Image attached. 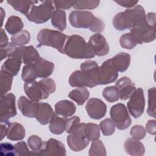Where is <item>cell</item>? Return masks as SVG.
Listing matches in <instances>:
<instances>
[{
  "label": "cell",
  "instance_id": "1",
  "mask_svg": "<svg viewBox=\"0 0 156 156\" xmlns=\"http://www.w3.org/2000/svg\"><path fill=\"white\" fill-rule=\"evenodd\" d=\"M98 63L93 60H87L80 65V71L73 72L69 78V84L73 87L93 88L98 85Z\"/></svg>",
  "mask_w": 156,
  "mask_h": 156
},
{
  "label": "cell",
  "instance_id": "2",
  "mask_svg": "<svg viewBox=\"0 0 156 156\" xmlns=\"http://www.w3.org/2000/svg\"><path fill=\"white\" fill-rule=\"evenodd\" d=\"M71 25L76 28L89 29L94 32H101L105 28L104 23L87 10H74L69 15Z\"/></svg>",
  "mask_w": 156,
  "mask_h": 156
},
{
  "label": "cell",
  "instance_id": "3",
  "mask_svg": "<svg viewBox=\"0 0 156 156\" xmlns=\"http://www.w3.org/2000/svg\"><path fill=\"white\" fill-rule=\"evenodd\" d=\"M63 50L65 54L75 59L91 58L95 56L90 44L83 37L76 34L68 37Z\"/></svg>",
  "mask_w": 156,
  "mask_h": 156
},
{
  "label": "cell",
  "instance_id": "4",
  "mask_svg": "<svg viewBox=\"0 0 156 156\" xmlns=\"http://www.w3.org/2000/svg\"><path fill=\"white\" fill-rule=\"evenodd\" d=\"M145 15L144 8L140 5H136L132 9L117 13L113 18V24L118 30L132 29Z\"/></svg>",
  "mask_w": 156,
  "mask_h": 156
},
{
  "label": "cell",
  "instance_id": "5",
  "mask_svg": "<svg viewBox=\"0 0 156 156\" xmlns=\"http://www.w3.org/2000/svg\"><path fill=\"white\" fill-rule=\"evenodd\" d=\"M68 36L55 30L41 29L37 35L38 46H48L55 48L62 54H64V46Z\"/></svg>",
  "mask_w": 156,
  "mask_h": 156
},
{
  "label": "cell",
  "instance_id": "6",
  "mask_svg": "<svg viewBox=\"0 0 156 156\" xmlns=\"http://www.w3.org/2000/svg\"><path fill=\"white\" fill-rule=\"evenodd\" d=\"M52 1H40L38 5H32L26 15L29 21L36 24H42L48 21L54 12V7Z\"/></svg>",
  "mask_w": 156,
  "mask_h": 156
},
{
  "label": "cell",
  "instance_id": "7",
  "mask_svg": "<svg viewBox=\"0 0 156 156\" xmlns=\"http://www.w3.org/2000/svg\"><path fill=\"white\" fill-rule=\"evenodd\" d=\"M130 34L136 44L149 43L155 39V25L148 23L144 17L130 29Z\"/></svg>",
  "mask_w": 156,
  "mask_h": 156
},
{
  "label": "cell",
  "instance_id": "8",
  "mask_svg": "<svg viewBox=\"0 0 156 156\" xmlns=\"http://www.w3.org/2000/svg\"><path fill=\"white\" fill-rule=\"evenodd\" d=\"M85 123L78 124L69 133L66 140L69 147L74 152L80 151L90 143V140L87 138L84 128Z\"/></svg>",
  "mask_w": 156,
  "mask_h": 156
},
{
  "label": "cell",
  "instance_id": "9",
  "mask_svg": "<svg viewBox=\"0 0 156 156\" xmlns=\"http://www.w3.org/2000/svg\"><path fill=\"white\" fill-rule=\"evenodd\" d=\"M112 120L119 130H125L131 124V118L126 107L121 103L112 107L110 111Z\"/></svg>",
  "mask_w": 156,
  "mask_h": 156
},
{
  "label": "cell",
  "instance_id": "10",
  "mask_svg": "<svg viewBox=\"0 0 156 156\" xmlns=\"http://www.w3.org/2000/svg\"><path fill=\"white\" fill-rule=\"evenodd\" d=\"M35 155H66V149L64 144L60 141L50 138L43 143L41 147L36 152H31Z\"/></svg>",
  "mask_w": 156,
  "mask_h": 156
},
{
  "label": "cell",
  "instance_id": "11",
  "mask_svg": "<svg viewBox=\"0 0 156 156\" xmlns=\"http://www.w3.org/2000/svg\"><path fill=\"white\" fill-rule=\"evenodd\" d=\"M127 107L129 112L133 118H138L141 116L145 107V99L143 90L141 88L136 89L132 94L127 102Z\"/></svg>",
  "mask_w": 156,
  "mask_h": 156
},
{
  "label": "cell",
  "instance_id": "12",
  "mask_svg": "<svg viewBox=\"0 0 156 156\" xmlns=\"http://www.w3.org/2000/svg\"><path fill=\"white\" fill-rule=\"evenodd\" d=\"M16 115L15 96L11 93L1 96L0 99V121H8Z\"/></svg>",
  "mask_w": 156,
  "mask_h": 156
},
{
  "label": "cell",
  "instance_id": "13",
  "mask_svg": "<svg viewBox=\"0 0 156 156\" xmlns=\"http://www.w3.org/2000/svg\"><path fill=\"white\" fill-rule=\"evenodd\" d=\"M24 90L29 99L34 102L47 99L49 96V92L40 81L26 82L24 85Z\"/></svg>",
  "mask_w": 156,
  "mask_h": 156
},
{
  "label": "cell",
  "instance_id": "14",
  "mask_svg": "<svg viewBox=\"0 0 156 156\" xmlns=\"http://www.w3.org/2000/svg\"><path fill=\"white\" fill-rule=\"evenodd\" d=\"M118 71L111 62L110 58L105 61L98 69V85H106L116 81Z\"/></svg>",
  "mask_w": 156,
  "mask_h": 156
},
{
  "label": "cell",
  "instance_id": "15",
  "mask_svg": "<svg viewBox=\"0 0 156 156\" xmlns=\"http://www.w3.org/2000/svg\"><path fill=\"white\" fill-rule=\"evenodd\" d=\"M87 112L91 118L99 119L106 113L107 106L101 99L98 98L90 99L85 105Z\"/></svg>",
  "mask_w": 156,
  "mask_h": 156
},
{
  "label": "cell",
  "instance_id": "16",
  "mask_svg": "<svg viewBox=\"0 0 156 156\" xmlns=\"http://www.w3.org/2000/svg\"><path fill=\"white\" fill-rule=\"evenodd\" d=\"M88 43L91 46L95 55L104 56L109 52V46L105 38L99 33L93 35L90 38Z\"/></svg>",
  "mask_w": 156,
  "mask_h": 156
},
{
  "label": "cell",
  "instance_id": "17",
  "mask_svg": "<svg viewBox=\"0 0 156 156\" xmlns=\"http://www.w3.org/2000/svg\"><path fill=\"white\" fill-rule=\"evenodd\" d=\"M118 90L119 96L121 100H126L132 96L136 90V87L132 80L127 77H122L116 83Z\"/></svg>",
  "mask_w": 156,
  "mask_h": 156
},
{
  "label": "cell",
  "instance_id": "18",
  "mask_svg": "<svg viewBox=\"0 0 156 156\" xmlns=\"http://www.w3.org/2000/svg\"><path fill=\"white\" fill-rule=\"evenodd\" d=\"M15 52L21 58L25 65L35 63L40 57L37 50L33 46H23L16 48Z\"/></svg>",
  "mask_w": 156,
  "mask_h": 156
},
{
  "label": "cell",
  "instance_id": "19",
  "mask_svg": "<svg viewBox=\"0 0 156 156\" xmlns=\"http://www.w3.org/2000/svg\"><path fill=\"white\" fill-rule=\"evenodd\" d=\"M39 102L21 96L18 101V107L23 115L27 118H35Z\"/></svg>",
  "mask_w": 156,
  "mask_h": 156
},
{
  "label": "cell",
  "instance_id": "20",
  "mask_svg": "<svg viewBox=\"0 0 156 156\" xmlns=\"http://www.w3.org/2000/svg\"><path fill=\"white\" fill-rule=\"evenodd\" d=\"M33 64L39 78H47L52 74L54 69V65L52 62L41 57Z\"/></svg>",
  "mask_w": 156,
  "mask_h": 156
},
{
  "label": "cell",
  "instance_id": "21",
  "mask_svg": "<svg viewBox=\"0 0 156 156\" xmlns=\"http://www.w3.org/2000/svg\"><path fill=\"white\" fill-rule=\"evenodd\" d=\"M54 113L52 108L49 104L39 102L35 118L41 124L46 125L50 122Z\"/></svg>",
  "mask_w": 156,
  "mask_h": 156
},
{
  "label": "cell",
  "instance_id": "22",
  "mask_svg": "<svg viewBox=\"0 0 156 156\" xmlns=\"http://www.w3.org/2000/svg\"><path fill=\"white\" fill-rule=\"evenodd\" d=\"M22 63L21 58L15 52L4 62L1 66V69L7 71L13 76H16L20 71Z\"/></svg>",
  "mask_w": 156,
  "mask_h": 156
},
{
  "label": "cell",
  "instance_id": "23",
  "mask_svg": "<svg viewBox=\"0 0 156 156\" xmlns=\"http://www.w3.org/2000/svg\"><path fill=\"white\" fill-rule=\"evenodd\" d=\"M126 152L130 155L141 156L144 154L145 148L144 144L133 138H128L124 144Z\"/></svg>",
  "mask_w": 156,
  "mask_h": 156
},
{
  "label": "cell",
  "instance_id": "24",
  "mask_svg": "<svg viewBox=\"0 0 156 156\" xmlns=\"http://www.w3.org/2000/svg\"><path fill=\"white\" fill-rule=\"evenodd\" d=\"M76 110L75 104L68 100H62L55 105V112L60 116L65 118L70 117L74 115Z\"/></svg>",
  "mask_w": 156,
  "mask_h": 156
},
{
  "label": "cell",
  "instance_id": "25",
  "mask_svg": "<svg viewBox=\"0 0 156 156\" xmlns=\"http://www.w3.org/2000/svg\"><path fill=\"white\" fill-rule=\"evenodd\" d=\"M112 63L119 72H124L130 63V55L126 52H119L110 58Z\"/></svg>",
  "mask_w": 156,
  "mask_h": 156
},
{
  "label": "cell",
  "instance_id": "26",
  "mask_svg": "<svg viewBox=\"0 0 156 156\" xmlns=\"http://www.w3.org/2000/svg\"><path fill=\"white\" fill-rule=\"evenodd\" d=\"M25 136V129L18 122L10 123L7 134V138L12 141L23 140Z\"/></svg>",
  "mask_w": 156,
  "mask_h": 156
},
{
  "label": "cell",
  "instance_id": "27",
  "mask_svg": "<svg viewBox=\"0 0 156 156\" xmlns=\"http://www.w3.org/2000/svg\"><path fill=\"white\" fill-rule=\"evenodd\" d=\"M24 24L21 19L17 16H10L5 24V29L11 35H15L22 30Z\"/></svg>",
  "mask_w": 156,
  "mask_h": 156
},
{
  "label": "cell",
  "instance_id": "28",
  "mask_svg": "<svg viewBox=\"0 0 156 156\" xmlns=\"http://www.w3.org/2000/svg\"><path fill=\"white\" fill-rule=\"evenodd\" d=\"M66 118L60 117L56 113H54L49 122V130L51 133L60 135L65 130Z\"/></svg>",
  "mask_w": 156,
  "mask_h": 156
},
{
  "label": "cell",
  "instance_id": "29",
  "mask_svg": "<svg viewBox=\"0 0 156 156\" xmlns=\"http://www.w3.org/2000/svg\"><path fill=\"white\" fill-rule=\"evenodd\" d=\"M52 26L60 31L64 30L66 27V13L63 10L57 9L54 11L51 17Z\"/></svg>",
  "mask_w": 156,
  "mask_h": 156
},
{
  "label": "cell",
  "instance_id": "30",
  "mask_svg": "<svg viewBox=\"0 0 156 156\" xmlns=\"http://www.w3.org/2000/svg\"><path fill=\"white\" fill-rule=\"evenodd\" d=\"M90 96L89 91L85 87L77 88L68 94V97L75 101L78 105H81L88 99Z\"/></svg>",
  "mask_w": 156,
  "mask_h": 156
},
{
  "label": "cell",
  "instance_id": "31",
  "mask_svg": "<svg viewBox=\"0 0 156 156\" xmlns=\"http://www.w3.org/2000/svg\"><path fill=\"white\" fill-rule=\"evenodd\" d=\"M7 2L15 10L25 15L27 14L32 5L39 3V1H7Z\"/></svg>",
  "mask_w": 156,
  "mask_h": 156
},
{
  "label": "cell",
  "instance_id": "32",
  "mask_svg": "<svg viewBox=\"0 0 156 156\" xmlns=\"http://www.w3.org/2000/svg\"><path fill=\"white\" fill-rule=\"evenodd\" d=\"M1 96L7 94L10 90L12 85L13 76L5 71L1 69Z\"/></svg>",
  "mask_w": 156,
  "mask_h": 156
},
{
  "label": "cell",
  "instance_id": "33",
  "mask_svg": "<svg viewBox=\"0 0 156 156\" xmlns=\"http://www.w3.org/2000/svg\"><path fill=\"white\" fill-rule=\"evenodd\" d=\"M30 39V33L26 30H22L11 37V43L15 46H23V45L27 44L29 42Z\"/></svg>",
  "mask_w": 156,
  "mask_h": 156
},
{
  "label": "cell",
  "instance_id": "34",
  "mask_svg": "<svg viewBox=\"0 0 156 156\" xmlns=\"http://www.w3.org/2000/svg\"><path fill=\"white\" fill-rule=\"evenodd\" d=\"M38 77V75L33 63L26 65L22 70L21 78L25 82L34 81Z\"/></svg>",
  "mask_w": 156,
  "mask_h": 156
},
{
  "label": "cell",
  "instance_id": "35",
  "mask_svg": "<svg viewBox=\"0 0 156 156\" xmlns=\"http://www.w3.org/2000/svg\"><path fill=\"white\" fill-rule=\"evenodd\" d=\"M84 131L87 138L90 141H94L99 139L100 136L99 126L94 123H85Z\"/></svg>",
  "mask_w": 156,
  "mask_h": 156
},
{
  "label": "cell",
  "instance_id": "36",
  "mask_svg": "<svg viewBox=\"0 0 156 156\" xmlns=\"http://www.w3.org/2000/svg\"><path fill=\"white\" fill-rule=\"evenodd\" d=\"M88 154L90 156H105L107 152L103 143L99 139L93 141Z\"/></svg>",
  "mask_w": 156,
  "mask_h": 156
},
{
  "label": "cell",
  "instance_id": "37",
  "mask_svg": "<svg viewBox=\"0 0 156 156\" xmlns=\"http://www.w3.org/2000/svg\"><path fill=\"white\" fill-rule=\"evenodd\" d=\"M155 98L156 90L155 87H152L148 90V108L147 109V114L155 118L156 110H155Z\"/></svg>",
  "mask_w": 156,
  "mask_h": 156
},
{
  "label": "cell",
  "instance_id": "38",
  "mask_svg": "<svg viewBox=\"0 0 156 156\" xmlns=\"http://www.w3.org/2000/svg\"><path fill=\"white\" fill-rule=\"evenodd\" d=\"M100 3V1L88 0V1H73V7L77 10L93 9L96 8Z\"/></svg>",
  "mask_w": 156,
  "mask_h": 156
},
{
  "label": "cell",
  "instance_id": "39",
  "mask_svg": "<svg viewBox=\"0 0 156 156\" xmlns=\"http://www.w3.org/2000/svg\"><path fill=\"white\" fill-rule=\"evenodd\" d=\"M102 96L105 99L109 102H116L119 98L118 90L116 86L105 87L102 91Z\"/></svg>",
  "mask_w": 156,
  "mask_h": 156
},
{
  "label": "cell",
  "instance_id": "40",
  "mask_svg": "<svg viewBox=\"0 0 156 156\" xmlns=\"http://www.w3.org/2000/svg\"><path fill=\"white\" fill-rule=\"evenodd\" d=\"M99 128L105 136H110L115 131V125L110 118L102 120L99 124Z\"/></svg>",
  "mask_w": 156,
  "mask_h": 156
},
{
  "label": "cell",
  "instance_id": "41",
  "mask_svg": "<svg viewBox=\"0 0 156 156\" xmlns=\"http://www.w3.org/2000/svg\"><path fill=\"white\" fill-rule=\"evenodd\" d=\"M119 43L122 48L127 49H132L137 44L130 33L122 35L120 37Z\"/></svg>",
  "mask_w": 156,
  "mask_h": 156
},
{
  "label": "cell",
  "instance_id": "42",
  "mask_svg": "<svg viewBox=\"0 0 156 156\" xmlns=\"http://www.w3.org/2000/svg\"><path fill=\"white\" fill-rule=\"evenodd\" d=\"M43 141L37 135H31L27 139V144L32 152L38 151L42 146Z\"/></svg>",
  "mask_w": 156,
  "mask_h": 156
},
{
  "label": "cell",
  "instance_id": "43",
  "mask_svg": "<svg viewBox=\"0 0 156 156\" xmlns=\"http://www.w3.org/2000/svg\"><path fill=\"white\" fill-rule=\"evenodd\" d=\"M130 134L133 138L137 140H140L143 139L146 136V130L142 126L135 125L131 128Z\"/></svg>",
  "mask_w": 156,
  "mask_h": 156
},
{
  "label": "cell",
  "instance_id": "44",
  "mask_svg": "<svg viewBox=\"0 0 156 156\" xmlns=\"http://www.w3.org/2000/svg\"><path fill=\"white\" fill-rule=\"evenodd\" d=\"M0 151L2 156L17 155L15 146L9 143H1L0 145Z\"/></svg>",
  "mask_w": 156,
  "mask_h": 156
},
{
  "label": "cell",
  "instance_id": "45",
  "mask_svg": "<svg viewBox=\"0 0 156 156\" xmlns=\"http://www.w3.org/2000/svg\"><path fill=\"white\" fill-rule=\"evenodd\" d=\"M16 48L17 47H16V46L14 45L12 43H9V44L5 47L1 48V60H2L6 57H11L15 52Z\"/></svg>",
  "mask_w": 156,
  "mask_h": 156
},
{
  "label": "cell",
  "instance_id": "46",
  "mask_svg": "<svg viewBox=\"0 0 156 156\" xmlns=\"http://www.w3.org/2000/svg\"><path fill=\"white\" fill-rule=\"evenodd\" d=\"M80 122V118L77 116H74L73 117H71L69 118H66L65 121V130L68 133H69Z\"/></svg>",
  "mask_w": 156,
  "mask_h": 156
},
{
  "label": "cell",
  "instance_id": "47",
  "mask_svg": "<svg viewBox=\"0 0 156 156\" xmlns=\"http://www.w3.org/2000/svg\"><path fill=\"white\" fill-rule=\"evenodd\" d=\"M14 146L17 155H29L31 154V152L28 149L26 143L24 141H20Z\"/></svg>",
  "mask_w": 156,
  "mask_h": 156
},
{
  "label": "cell",
  "instance_id": "48",
  "mask_svg": "<svg viewBox=\"0 0 156 156\" xmlns=\"http://www.w3.org/2000/svg\"><path fill=\"white\" fill-rule=\"evenodd\" d=\"M40 82L44 85L49 94L53 93L56 89L55 82L50 78H44L40 80Z\"/></svg>",
  "mask_w": 156,
  "mask_h": 156
},
{
  "label": "cell",
  "instance_id": "49",
  "mask_svg": "<svg viewBox=\"0 0 156 156\" xmlns=\"http://www.w3.org/2000/svg\"><path fill=\"white\" fill-rule=\"evenodd\" d=\"M53 4L57 9H69L73 7V1H54Z\"/></svg>",
  "mask_w": 156,
  "mask_h": 156
},
{
  "label": "cell",
  "instance_id": "50",
  "mask_svg": "<svg viewBox=\"0 0 156 156\" xmlns=\"http://www.w3.org/2000/svg\"><path fill=\"white\" fill-rule=\"evenodd\" d=\"M146 130L151 135H155L156 132V121L150 119L146 124Z\"/></svg>",
  "mask_w": 156,
  "mask_h": 156
},
{
  "label": "cell",
  "instance_id": "51",
  "mask_svg": "<svg viewBox=\"0 0 156 156\" xmlns=\"http://www.w3.org/2000/svg\"><path fill=\"white\" fill-rule=\"evenodd\" d=\"M115 2L118 4L119 5L124 7H127V8L134 7L138 3V1H130V0H118V1H115Z\"/></svg>",
  "mask_w": 156,
  "mask_h": 156
},
{
  "label": "cell",
  "instance_id": "52",
  "mask_svg": "<svg viewBox=\"0 0 156 156\" xmlns=\"http://www.w3.org/2000/svg\"><path fill=\"white\" fill-rule=\"evenodd\" d=\"M10 122L9 121L1 122V140H2L5 136H7L9 126Z\"/></svg>",
  "mask_w": 156,
  "mask_h": 156
},
{
  "label": "cell",
  "instance_id": "53",
  "mask_svg": "<svg viewBox=\"0 0 156 156\" xmlns=\"http://www.w3.org/2000/svg\"><path fill=\"white\" fill-rule=\"evenodd\" d=\"M9 44L8 37L3 29H1V43L0 47L1 48L5 47Z\"/></svg>",
  "mask_w": 156,
  "mask_h": 156
},
{
  "label": "cell",
  "instance_id": "54",
  "mask_svg": "<svg viewBox=\"0 0 156 156\" xmlns=\"http://www.w3.org/2000/svg\"><path fill=\"white\" fill-rule=\"evenodd\" d=\"M0 10H1V20H2V23H1V26H2V23H3V20H4V16H5V12L4 10V9L1 7L0 8Z\"/></svg>",
  "mask_w": 156,
  "mask_h": 156
}]
</instances>
